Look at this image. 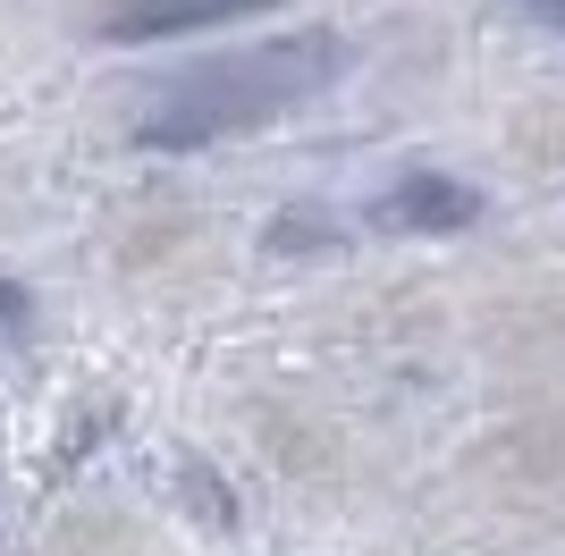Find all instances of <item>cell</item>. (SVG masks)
Returning <instances> with one entry per match:
<instances>
[{"label":"cell","mask_w":565,"mask_h":556,"mask_svg":"<svg viewBox=\"0 0 565 556\" xmlns=\"http://www.w3.org/2000/svg\"><path fill=\"white\" fill-rule=\"evenodd\" d=\"M347 76V43L338 34H287V43H245L220 60H194L186 76H169L152 93V110L136 118L143 152H203L220 136H254L270 118L305 110L312 93H330Z\"/></svg>","instance_id":"obj_1"},{"label":"cell","mask_w":565,"mask_h":556,"mask_svg":"<svg viewBox=\"0 0 565 556\" xmlns=\"http://www.w3.org/2000/svg\"><path fill=\"white\" fill-rule=\"evenodd\" d=\"M523 9H532V18H548V25L565 34V0H523Z\"/></svg>","instance_id":"obj_5"},{"label":"cell","mask_w":565,"mask_h":556,"mask_svg":"<svg viewBox=\"0 0 565 556\" xmlns=\"http://www.w3.org/2000/svg\"><path fill=\"white\" fill-rule=\"evenodd\" d=\"M25 312H34V296H25V287H9V278H0V338H25Z\"/></svg>","instance_id":"obj_4"},{"label":"cell","mask_w":565,"mask_h":556,"mask_svg":"<svg viewBox=\"0 0 565 556\" xmlns=\"http://www.w3.org/2000/svg\"><path fill=\"white\" fill-rule=\"evenodd\" d=\"M279 0H102L94 34L102 43H178V34H203V25L228 18H262Z\"/></svg>","instance_id":"obj_3"},{"label":"cell","mask_w":565,"mask_h":556,"mask_svg":"<svg viewBox=\"0 0 565 556\" xmlns=\"http://www.w3.org/2000/svg\"><path fill=\"white\" fill-rule=\"evenodd\" d=\"M472 220H481V194L465 178H439V169H405L372 203V228H388V236H456Z\"/></svg>","instance_id":"obj_2"}]
</instances>
